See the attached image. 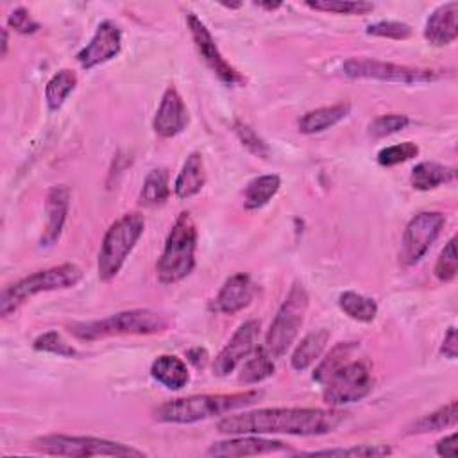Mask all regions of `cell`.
Here are the masks:
<instances>
[{
    "instance_id": "cell-1",
    "label": "cell",
    "mask_w": 458,
    "mask_h": 458,
    "mask_svg": "<svg viewBox=\"0 0 458 458\" xmlns=\"http://www.w3.org/2000/svg\"><path fill=\"white\" fill-rule=\"evenodd\" d=\"M345 420V413L326 408H261L224 417L216 428L225 435L286 433L297 437L327 435Z\"/></svg>"
},
{
    "instance_id": "cell-2",
    "label": "cell",
    "mask_w": 458,
    "mask_h": 458,
    "mask_svg": "<svg viewBox=\"0 0 458 458\" xmlns=\"http://www.w3.org/2000/svg\"><path fill=\"white\" fill-rule=\"evenodd\" d=\"M259 397H261V392L258 390L179 397V399H172L159 404L154 410V419L157 422H168V424H193L199 420H206L216 415H225L229 411L245 408L256 403Z\"/></svg>"
},
{
    "instance_id": "cell-3",
    "label": "cell",
    "mask_w": 458,
    "mask_h": 458,
    "mask_svg": "<svg viewBox=\"0 0 458 458\" xmlns=\"http://www.w3.org/2000/svg\"><path fill=\"white\" fill-rule=\"evenodd\" d=\"M197 249V227L188 211H181L175 218L165 249L156 263L157 279L163 284H174L182 281L195 268Z\"/></svg>"
},
{
    "instance_id": "cell-4",
    "label": "cell",
    "mask_w": 458,
    "mask_h": 458,
    "mask_svg": "<svg viewBox=\"0 0 458 458\" xmlns=\"http://www.w3.org/2000/svg\"><path fill=\"white\" fill-rule=\"evenodd\" d=\"M168 327V320L157 311L147 308H136L109 315L100 320L75 322L70 326V331L79 340H98L114 335H154Z\"/></svg>"
},
{
    "instance_id": "cell-5",
    "label": "cell",
    "mask_w": 458,
    "mask_h": 458,
    "mask_svg": "<svg viewBox=\"0 0 458 458\" xmlns=\"http://www.w3.org/2000/svg\"><path fill=\"white\" fill-rule=\"evenodd\" d=\"M82 277V270L73 263H63L34 274L25 276L14 284L4 288L0 295V315L7 317L16 311L27 299L54 290H64L75 286Z\"/></svg>"
},
{
    "instance_id": "cell-6",
    "label": "cell",
    "mask_w": 458,
    "mask_h": 458,
    "mask_svg": "<svg viewBox=\"0 0 458 458\" xmlns=\"http://www.w3.org/2000/svg\"><path fill=\"white\" fill-rule=\"evenodd\" d=\"M143 229L145 218L136 211L122 215L109 225L104 234L97 263L98 277L102 281H111L120 272L136 242L143 234Z\"/></svg>"
},
{
    "instance_id": "cell-7",
    "label": "cell",
    "mask_w": 458,
    "mask_h": 458,
    "mask_svg": "<svg viewBox=\"0 0 458 458\" xmlns=\"http://www.w3.org/2000/svg\"><path fill=\"white\" fill-rule=\"evenodd\" d=\"M310 297L302 283H293L286 299L279 306L270 329L265 336V345L263 349L272 356V358H281L295 342L299 329L304 322L306 311H308Z\"/></svg>"
},
{
    "instance_id": "cell-8",
    "label": "cell",
    "mask_w": 458,
    "mask_h": 458,
    "mask_svg": "<svg viewBox=\"0 0 458 458\" xmlns=\"http://www.w3.org/2000/svg\"><path fill=\"white\" fill-rule=\"evenodd\" d=\"M32 449L43 454L54 456H145L143 451L106 440L97 437H77V435H45L38 437L32 442Z\"/></svg>"
},
{
    "instance_id": "cell-9",
    "label": "cell",
    "mask_w": 458,
    "mask_h": 458,
    "mask_svg": "<svg viewBox=\"0 0 458 458\" xmlns=\"http://www.w3.org/2000/svg\"><path fill=\"white\" fill-rule=\"evenodd\" d=\"M374 377L367 361L349 360L324 383V403L329 406H342L358 403L372 392Z\"/></svg>"
},
{
    "instance_id": "cell-10",
    "label": "cell",
    "mask_w": 458,
    "mask_h": 458,
    "mask_svg": "<svg viewBox=\"0 0 458 458\" xmlns=\"http://www.w3.org/2000/svg\"><path fill=\"white\" fill-rule=\"evenodd\" d=\"M344 75L351 79H372L385 82H401V84H419L433 82L442 77L440 72L429 68H415L395 63H385L369 57H351L342 64Z\"/></svg>"
},
{
    "instance_id": "cell-11",
    "label": "cell",
    "mask_w": 458,
    "mask_h": 458,
    "mask_svg": "<svg viewBox=\"0 0 458 458\" xmlns=\"http://www.w3.org/2000/svg\"><path fill=\"white\" fill-rule=\"evenodd\" d=\"M445 224V216L440 211H422L415 215L404 227L399 259L404 267H411L419 263L429 247L438 238L442 227Z\"/></svg>"
},
{
    "instance_id": "cell-12",
    "label": "cell",
    "mask_w": 458,
    "mask_h": 458,
    "mask_svg": "<svg viewBox=\"0 0 458 458\" xmlns=\"http://www.w3.org/2000/svg\"><path fill=\"white\" fill-rule=\"evenodd\" d=\"M186 23H188L191 39L195 43V48L202 57V61L208 64V68L227 86H243L245 77L233 64H229V61L224 59L204 21L193 13H188Z\"/></svg>"
},
{
    "instance_id": "cell-13",
    "label": "cell",
    "mask_w": 458,
    "mask_h": 458,
    "mask_svg": "<svg viewBox=\"0 0 458 458\" xmlns=\"http://www.w3.org/2000/svg\"><path fill=\"white\" fill-rule=\"evenodd\" d=\"M259 322L250 318L245 320L224 345V349L216 354L213 361V374L218 377L229 376L243 358L250 356L256 351L258 336H259Z\"/></svg>"
},
{
    "instance_id": "cell-14",
    "label": "cell",
    "mask_w": 458,
    "mask_h": 458,
    "mask_svg": "<svg viewBox=\"0 0 458 458\" xmlns=\"http://www.w3.org/2000/svg\"><path fill=\"white\" fill-rule=\"evenodd\" d=\"M122 50V30L120 27L111 21L104 20L89 43L77 54V61L84 70H91L113 57H116Z\"/></svg>"
},
{
    "instance_id": "cell-15",
    "label": "cell",
    "mask_w": 458,
    "mask_h": 458,
    "mask_svg": "<svg viewBox=\"0 0 458 458\" xmlns=\"http://www.w3.org/2000/svg\"><path fill=\"white\" fill-rule=\"evenodd\" d=\"M188 122L190 116L182 102V97L174 86H168L161 97L159 107L152 120L154 132L161 138H174L186 129Z\"/></svg>"
},
{
    "instance_id": "cell-16",
    "label": "cell",
    "mask_w": 458,
    "mask_h": 458,
    "mask_svg": "<svg viewBox=\"0 0 458 458\" xmlns=\"http://www.w3.org/2000/svg\"><path fill=\"white\" fill-rule=\"evenodd\" d=\"M256 293V284L249 274H234L218 290L216 297L211 301L209 310L222 315H234L247 308Z\"/></svg>"
},
{
    "instance_id": "cell-17",
    "label": "cell",
    "mask_w": 458,
    "mask_h": 458,
    "mask_svg": "<svg viewBox=\"0 0 458 458\" xmlns=\"http://www.w3.org/2000/svg\"><path fill=\"white\" fill-rule=\"evenodd\" d=\"M288 449L281 440L261 438L259 435H236L229 440L213 442L206 454L208 456H254V454H268Z\"/></svg>"
},
{
    "instance_id": "cell-18",
    "label": "cell",
    "mask_w": 458,
    "mask_h": 458,
    "mask_svg": "<svg viewBox=\"0 0 458 458\" xmlns=\"http://www.w3.org/2000/svg\"><path fill=\"white\" fill-rule=\"evenodd\" d=\"M68 208H70V188L64 184L52 186L48 190L47 200H45L47 225H45V231L39 240L41 247H52L59 240L64 222H66Z\"/></svg>"
},
{
    "instance_id": "cell-19",
    "label": "cell",
    "mask_w": 458,
    "mask_h": 458,
    "mask_svg": "<svg viewBox=\"0 0 458 458\" xmlns=\"http://www.w3.org/2000/svg\"><path fill=\"white\" fill-rule=\"evenodd\" d=\"M458 2H447L438 5L426 20L424 38L435 45L444 47L456 39L458 36Z\"/></svg>"
},
{
    "instance_id": "cell-20",
    "label": "cell",
    "mask_w": 458,
    "mask_h": 458,
    "mask_svg": "<svg viewBox=\"0 0 458 458\" xmlns=\"http://www.w3.org/2000/svg\"><path fill=\"white\" fill-rule=\"evenodd\" d=\"M349 113H351V104L349 102H340V104L318 107V109L304 113L299 118L297 127L302 134H317V132H322V131H327V129L335 127Z\"/></svg>"
},
{
    "instance_id": "cell-21",
    "label": "cell",
    "mask_w": 458,
    "mask_h": 458,
    "mask_svg": "<svg viewBox=\"0 0 458 458\" xmlns=\"http://www.w3.org/2000/svg\"><path fill=\"white\" fill-rule=\"evenodd\" d=\"M206 184V170L200 152H191L174 182V193L179 199H190L197 195Z\"/></svg>"
},
{
    "instance_id": "cell-22",
    "label": "cell",
    "mask_w": 458,
    "mask_h": 458,
    "mask_svg": "<svg viewBox=\"0 0 458 458\" xmlns=\"http://www.w3.org/2000/svg\"><path fill=\"white\" fill-rule=\"evenodd\" d=\"M150 376L168 390H181L190 381L186 363L174 354H161L150 365Z\"/></svg>"
},
{
    "instance_id": "cell-23",
    "label": "cell",
    "mask_w": 458,
    "mask_h": 458,
    "mask_svg": "<svg viewBox=\"0 0 458 458\" xmlns=\"http://www.w3.org/2000/svg\"><path fill=\"white\" fill-rule=\"evenodd\" d=\"M329 336H331V333L326 327H320V329H315V331L308 333L299 342V345L295 347V351L290 358L292 369L297 370V372H302L308 367H311L320 358L322 351L326 349V345L329 342Z\"/></svg>"
},
{
    "instance_id": "cell-24",
    "label": "cell",
    "mask_w": 458,
    "mask_h": 458,
    "mask_svg": "<svg viewBox=\"0 0 458 458\" xmlns=\"http://www.w3.org/2000/svg\"><path fill=\"white\" fill-rule=\"evenodd\" d=\"M456 170L453 166L440 165L437 161H420L419 165L413 166L410 182L415 190L428 191L433 188H438L440 184H447L454 181Z\"/></svg>"
},
{
    "instance_id": "cell-25",
    "label": "cell",
    "mask_w": 458,
    "mask_h": 458,
    "mask_svg": "<svg viewBox=\"0 0 458 458\" xmlns=\"http://www.w3.org/2000/svg\"><path fill=\"white\" fill-rule=\"evenodd\" d=\"M279 188H281V179L276 174L254 177L252 181L247 182V186L243 190L245 209H249V211L261 209L263 206H267L272 200V197L279 191Z\"/></svg>"
},
{
    "instance_id": "cell-26",
    "label": "cell",
    "mask_w": 458,
    "mask_h": 458,
    "mask_svg": "<svg viewBox=\"0 0 458 458\" xmlns=\"http://www.w3.org/2000/svg\"><path fill=\"white\" fill-rule=\"evenodd\" d=\"M458 420V403L449 401L445 406L417 419L413 424L408 426V435L411 433H433L445 428H453Z\"/></svg>"
},
{
    "instance_id": "cell-27",
    "label": "cell",
    "mask_w": 458,
    "mask_h": 458,
    "mask_svg": "<svg viewBox=\"0 0 458 458\" xmlns=\"http://www.w3.org/2000/svg\"><path fill=\"white\" fill-rule=\"evenodd\" d=\"M338 306L349 318L365 324L372 322L377 315V302L352 290H345L338 295Z\"/></svg>"
},
{
    "instance_id": "cell-28",
    "label": "cell",
    "mask_w": 458,
    "mask_h": 458,
    "mask_svg": "<svg viewBox=\"0 0 458 458\" xmlns=\"http://www.w3.org/2000/svg\"><path fill=\"white\" fill-rule=\"evenodd\" d=\"M75 86H77V75L73 70L63 68L57 73H54L45 86L47 107L50 111H57L64 104L68 95L75 89Z\"/></svg>"
},
{
    "instance_id": "cell-29",
    "label": "cell",
    "mask_w": 458,
    "mask_h": 458,
    "mask_svg": "<svg viewBox=\"0 0 458 458\" xmlns=\"http://www.w3.org/2000/svg\"><path fill=\"white\" fill-rule=\"evenodd\" d=\"M358 349L356 342H340L336 344L327 354L326 358L317 365V369L313 370L311 377L313 381L324 385L331 374H335L344 363H347L352 356V352Z\"/></svg>"
},
{
    "instance_id": "cell-30",
    "label": "cell",
    "mask_w": 458,
    "mask_h": 458,
    "mask_svg": "<svg viewBox=\"0 0 458 458\" xmlns=\"http://www.w3.org/2000/svg\"><path fill=\"white\" fill-rule=\"evenodd\" d=\"M170 195L168 186V172L165 168H154L147 174L141 191H140V204L143 206H159Z\"/></svg>"
},
{
    "instance_id": "cell-31",
    "label": "cell",
    "mask_w": 458,
    "mask_h": 458,
    "mask_svg": "<svg viewBox=\"0 0 458 458\" xmlns=\"http://www.w3.org/2000/svg\"><path fill=\"white\" fill-rule=\"evenodd\" d=\"M274 370H276V365L272 361V356L263 347H256L252 356L243 363L238 379L243 385H254L270 377Z\"/></svg>"
},
{
    "instance_id": "cell-32",
    "label": "cell",
    "mask_w": 458,
    "mask_h": 458,
    "mask_svg": "<svg viewBox=\"0 0 458 458\" xmlns=\"http://www.w3.org/2000/svg\"><path fill=\"white\" fill-rule=\"evenodd\" d=\"M302 454L311 456H354V458H369V456H386L392 454V447L385 444H361L352 447H335V449H318Z\"/></svg>"
},
{
    "instance_id": "cell-33",
    "label": "cell",
    "mask_w": 458,
    "mask_h": 458,
    "mask_svg": "<svg viewBox=\"0 0 458 458\" xmlns=\"http://www.w3.org/2000/svg\"><path fill=\"white\" fill-rule=\"evenodd\" d=\"M408 123H410V118L406 114H397V113L381 114L369 123V136L372 140H381L403 131Z\"/></svg>"
},
{
    "instance_id": "cell-34",
    "label": "cell",
    "mask_w": 458,
    "mask_h": 458,
    "mask_svg": "<svg viewBox=\"0 0 458 458\" xmlns=\"http://www.w3.org/2000/svg\"><path fill=\"white\" fill-rule=\"evenodd\" d=\"M310 9L324 11V13H336V14H369L374 11V4L370 2H344V0H318V2H306Z\"/></svg>"
},
{
    "instance_id": "cell-35",
    "label": "cell",
    "mask_w": 458,
    "mask_h": 458,
    "mask_svg": "<svg viewBox=\"0 0 458 458\" xmlns=\"http://www.w3.org/2000/svg\"><path fill=\"white\" fill-rule=\"evenodd\" d=\"M458 272V258H456V238H449V242L440 250L435 263V276L442 283H449L456 277Z\"/></svg>"
},
{
    "instance_id": "cell-36",
    "label": "cell",
    "mask_w": 458,
    "mask_h": 458,
    "mask_svg": "<svg viewBox=\"0 0 458 458\" xmlns=\"http://www.w3.org/2000/svg\"><path fill=\"white\" fill-rule=\"evenodd\" d=\"M32 347L36 351L41 352H50V354H57V356H64V358H72L77 354L75 347L70 345L57 331H47L41 333L34 342Z\"/></svg>"
},
{
    "instance_id": "cell-37",
    "label": "cell",
    "mask_w": 458,
    "mask_h": 458,
    "mask_svg": "<svg viewBox=\"0 0 458 458\" xmlns=\"http://www.w3.org/2000/svg\"><path fill=\"white\" fill-rule=\"evenodd\" d=\"M419 154V147L413 141H403L397 145H388L377 152V163L381 166L401 165Z\"/></svg>"
},
{
    "instance_id": "cell-38",
    "label": "cell",
    "mask_w": 458,
    "mask_h": 458,
    "mask_svg": "<svg viewBox=\"0 0 458 458\" xmlns=\"http://www.w3.org/2000/svg\"><path fill=\"white\" fill-rule=\"evenodd\" d=\"M233 131H234V134L238 136L240 143H242L250 154H254L256 157H261V159H267V157H268V154H270L268 145L258 136V132H256L252 127H249L247 123H243V122L238 120V122L233 123Z\"/></svg>"
},
{
    "instance_id": "cell-39",
    "label": "cell",
    "mask_w": 458,
    "mask_h": 458,
    "mask_svg": "<svg viewBox=\"0 0 458 458\" xmlns=\"http://www.w3.org/2000/svg\"><path fill=\"white\" fill-rule=\"evenodd\" d=\"M369 36H377V38H386V39H406L411 36V27L403 21H394V20H383L370 23L367 27Z\"/></svg>"
},
{
    "instance_id": "cell-40",
    "label": "cell",
    "mask_w": 458,
    "mask_h": 458,
    "mask_svg": "<svg viewBox=\"0 0 458 458\" xmlns=\"http://www.w3.org/2000/svg\"><path fill=\"white\" fill-rule=\"evenodd\" d=\"M9 27H13L20 34H34L39 29V23L30 16V13L25 7H16L7 16Z\"/></svg>"
},
{
    "instance_id": "cell-41",
    "label": "cell",
    "mask_w": 458,
    "mask_h": 458,
    "mask_svg": "<svg viewBox=\"0 0 458 458\" xmlns=\"http://www.w3.org/2000/svg\"><path fill=\"white\" fill-rule=\"evenodd\" d=\"M440 354H444L449 360L456 358V354H458V338H456V329L454 327L447 329V333L444 336V342H442V347H440Z\"/></svg>"
},
{
    "instance_id": "cell-42",
    "label": "cell",
    "mask_w": 458,
    "mask_h": 458,
    "mask_svg": "<svg viewBox=\"0 0 458 458\" xmlns=\"http://www.w3.org/2000/svg\"><path fill=\"white\" fill-rule=\"evenodd\" d=\"M435 451L437 454L440 456H449V458H454L456 456V433H451L444 438H440L435 445Z\"/></svg>"
},
{
    "instance_id": "cell-43",
    "label": "cell",
    "mask_w": 458,
    "mask_h": 458,
    "mask_svg": "<svg viewBox=\"0 0 458 458\" xmlns=\"http://www.w3.org/2000/svg\"><path fill=\"white\" fill-rule=\"evenodd\" d=\"M188 361H191L197 369H202L208 363V351L204 347H193L186 352Z\"/></svg>"
},
{
    "instance_id": "cell-44",
    "label": "cell",
    "mask_w": 458,
    "mask_h": 458,
    "mask_svg": "<svg viewBox=\"0 0 458 458\" xmlns=\"http://www.w3.org/2000/svg\"><path fill=\"white\" fill-rule=\"evenodd\" d=\"M7 47H9V34H7V29H2V57H5Z\"/></svg>"
},
{
    "instance_id": "cell-45",
    "label": "cell",
    "mask_w": 458,
    "mask_h": 458,
    "mask_svg": "<svg viewBox=\"0 0 458 458\" xmlns=\"http://www.w3.org/2000/svg\"><path fill=\"white\" fill-rule=\"evenodd\" d=\"M258 7H263V9H268V11H274L277 7H281V2H256Z\"/></svg>"
}]
</instances>
